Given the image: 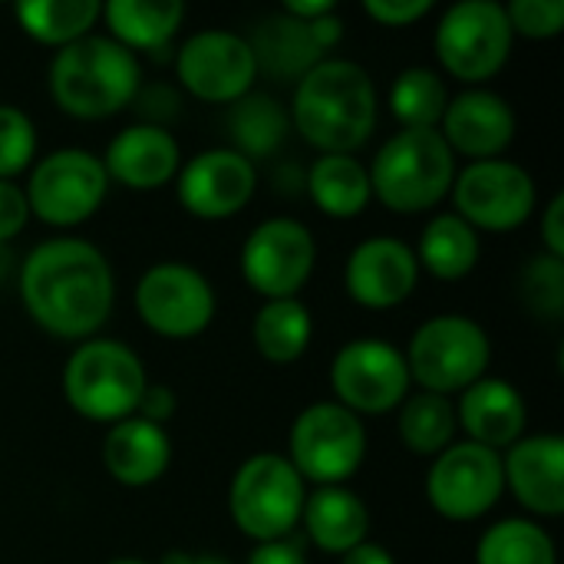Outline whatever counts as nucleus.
Wrapping results in <instances>:
<instances>
[{"label":"nucleus","instance_id":"obj_18","mask_svg":"<svg viewBox=\"0 0 564 564\" xmlns=\"http://www.w3.org/2000/svg\"><path fill=\"white\" fill-rule=\"evenodd\" d=\"M420 284V264L406 241L393 235L364 238L344 264V291L367 311H393L413 297Z\"/></svg>","mask_w":564,"mask_h":564},{"label":"nucleus","instance_id":"obj_4","mask_svg":"<svg viewBox=\"0 0 564 564\" xmlns=\"http://www.w3.org/2000/svg\"><path fill=\"white\" fill-rule=\"evenodd\" d=\"M370 192L393 215H420L436 208L456 182V155L440 129L393 132L373 162Z\"/></svg>","mask_w":564,"mask_h":564},{"label":"nucleus","instance_id":"obj_34","mask_svg":"<svg viewBox=\"0 0 564 564\" xmlns=\"http://www.w3.org/2000/svg\"><path fill=\"white\" fill-rule=\"evenodd\" d=\"M387 102L400 129H440V119L449 102V89L436 69L406 66L390 83Z\"/></svg>","mask_w":564,"mask_h":564},{"label":"nucleus","instance_id":"obj_12","mask_svg":"<svg viewBox=\"0 0 564 564\" xmlns=\"http://www.w3.org/2000/svg\"><path fill=\"white\" fill-rule=\"evenodd\" d=\"M334 403L347 406L357 416H380L400 410L410 397V367L397 344L383 337L347 340L330 364Z\"/></svg>","mask_w":564,"mask_h":564},{"label":"nucleus","instance_id":"obj_16","mask_svg":"<svg viewBox=\"0 0 564 564\" xmlns=\"http://www.w3.org/2000/svg\"><path fill=\"white\" fill-rule=\"evenodd\" d=\"M178 86L212 106H231L258 83V63L248 36L235 30H198L175 53Z\"/></svg>","mask_w":564,"mask_h":564},{"label":"nucleus","instance_id":"obj_30","mask_svg":"<svg viewBox=\"0 0 564 564\" xmlns=\"http://www.w3.org/2000/svg\"><path fill=\"white\" fill-rule=\"evenodd\" d=\"M314 337V317L301 297L264 301L251 321V340L268 364L288 367L301 360Z\"/></svg>","mask_w":564,"mask_h":564},{"label":"nucleus","instance_id":"obj_31","mask_svg":"<svg viewBox=\"0 0 564 564\" xmlns=\"http://www.w3.org/2000/svg\"><path fill=\"white\" fill-rule=\"evenodd\" d=\"M99 0H23L13 7L20 30L53 50H63L93 33L99 23Z\"/></svg>","mask_w":564,"mask_h":564},{"label":"nucleus","instance_id":"obj_25","mask_svg":"<svg viewBox=\"0 0 564 564\" xmlns=\"http://www.w3.org/2000/svg\"><path fill=\"white\" fill-rule=\"evenodd\" d=\"M301 525L307 539L327 555H347L367 542L370 509L347 486H321L304 499Z\"/></svg>","mask_w":564,"mask_h":564},{"label":"nucleus","instance_id":"obj_44","mask_svg":"<svg viewBox=\"0 0 564 564\" xmlns=\"http://www.w3.org/2000/svg\"><path fill=\"white\" fill-rule=\"evenodd\" d=\"M311 33H314V40H317V46H321L324 53H330V50L344 40V20H340L337 10H334V13L321 17V20H311Z\"/></svg>","mask_w":564,"mask_h":564},{"label":"nucleus","instance_id":"obj_17","mask_svg":"<svg viewBox=\"0 0 564 564\" xmlns=\"http://www.w3.org/2000/svg\"><path fill=\"white\" fill-rule=\"evenodd\" d=\"M258 192V165L228 145L205 149L175 175L178 205L202 221H225L248 208Z\"/></svg>","mask_w":564,"mask_h":564},{"label":"nucleus","instance_id":"obj_47","mask_svg":"<svg viewBox=\"0 0 564 564\" xmlns=\"http://www.w3.org/2000/svg\"><path fill=\"white\" fill-rule=\"evenodd\" d=\"M274 188L281 195H301L304 192V169L294 165V162H284L274 169Z\"/></svg>","mask_w":564,"mask_h":564},{"label":"nucleus","instance_id":"obj_20","mask_svg":"<svg viewBox=\"0 0 564 564\" xmlns=\"http://www.w3.org/2000/svg\"><path fill=\"white\" fill-rule=\"evenodd\" d=\"M506 489L539 519L564 512V440L558 433H535L512 443L502 456Z\"/></svg>","mask_w":564,"mask_h":564},{"label":"nucleus","instance_id":"obj_1","mask_svg":"<svg viewBox=\"0 0 564 564\" xmlns=\"http://www.w3.org/2000/svg\"><path fill=\"white\" fill-rule=\"evenodd\" d=\"M17 291L30 321L59 340H89L116 304L109 258L86 238L40 241L17 264Z\"/></svg>","mask_w":564,"mask_h":564},{"label":"nucleus","instance_id":"obj_5","mask_svg":"<svg viewBox=\"0 0 564 564\" xmlns=\"http://www.w3.org/2000/svg\"><path fill=\"white\" fill-rule=\"evenodd\" d=\"M149 373L142 357L112 337H89L76 344L63 367V397L89 423H119L135 416Z\"/></svg>","mask_w":564,"mask_h":564},{"label":"nucleus","instance_id":"obj_40","mask_svg":"<svg viewBox=\"0 0 564 564\" xmlns=\"http://www.w3.org/2000/svg\"><path fill=\"white\" fill-rule=\"evenodd\" d=\"M30 221V205L23 185L0 178V245H10Z\"/></svg>","mask_w":564,"mask_h":564},{"label":"nucleus","instance_id":"obj_3","mask_svg":"<svg viewBox=\"0 0 564 564\" xmlns=\"http://www.w3.org/2000/svg\"><path fill=\"white\" fill-rule=\"evenodd\" d=\"M50 96L73 119H109L132 106L142 86V59L102 33H89L53 53Z\"/></svg>","mask_w":564,"mask_h":564},{"label":"nucleus","instance_id":"obj_50","mask_svg":"<svg viewBox=\"0 0 564 564\" xmlns=\"http://www.w3.org/2000/svg\"><path fill=\"white\" fill-rule=\"evenodd\" d=\"M106 564H149V562H142V558H112V562H106Z\"/></svg>","mask_w":564,"mask_h":564},{"label":"nucleus","instance_id":"obj_6","mask_svg":"<svg viewBox=\"0 0 564 564\" xmlns=\"http://www.w3.org/2000/svg\"><path fill=\"white\" fill-rule=\"evenodd\" d=\"M403 357L410 380L420 383V390L453 397L489 377L492 337L479 321L466 314H440L413 330Z\"/></svg>","mask_w":564,"mask_h":564},{"label":"nucleus","instance_id":"obj_9","mask_svg":"<svg viewBox=\"0 0 564 564\" xmlns=\"http://www.w3.org/2000/svg\"><path fill=\"white\" fill-rule=\"evenodd\" d=\"M512 43L516 33L499 0H459L440 17L433 33L440 66L466 86L499 76L512 56Z\"/></svg>","mask_w":564,"mask_h":564},{"label":"nucleus","instance_id":"obj_11","mask_svg":"<svg viewBox=\"0 0 564 564\" xmlns=\"http://www.w3.org/2000/svg\"><path fill=\"white\" fill-rule=\"evenodd\" d=\"M139 321L165 340H192L205 334L218 314L212 281L185 261H159L142 271L132 291Z\"/></svg>","mask_w":564,"mask_h":564},{"label":"nucleus","instance_id":"obj_8","mask_svg":"<svg viewBox=\"0 0 564 564\" xmlns=\"http://www.w3.org/2000/svg\"><path fill=\"white\" fill-rule=\"evenodd\" d=\"M367 459V430L357 413L334 400L304 406L288 433V463L304 482L347 486Z\"/></svg>","mask_w":564,"mask_h":564},{"label":"nucleus","instance_id":"obj_41","mask_svg":"<svg viewBox=\"0 0 564 564\" xmlns=\"http://www.w3.org/2000/svg\"><path fill=\"white\" fill-rule=\"evenodd\" d=\"M178 410V400H175V390L165 387V383H149L145 393H142V403L135 410V416L155 423V426H165Z\"/></svg>","mask_w":564,"mask_h":564},{"label":"nucleus","instance_id":"obj_35","mask_svg":"<svg viewBox=\"0 0 564 564\" xmlns=\"http://www.w3.org/2000/svg\"><path fill=\"white\" fill-rule=\"evenodd\" d=\"M519 297L529 307V314L542 321H562L564 317V261L545 251L532 254L519 274Z\"/></svg>","mask_w":564,"mask_h":564},{"label":"nucleus","instance_id":"obj_39","mask_svg":"<svg viewBox=\"0 0 564 564\" xmlns=\"http://www.w3.org/2000/svg\"><path fill=\"white\" fill-rule=\"evenodd\" d=\"M433 10V0H367L364 13L383 26H413Z\"/></svg>","mask_w":564,"mask_h":564},{"label":"nucleus","instance_id":"obj_32","mask_svg":"<svg viewBox=\"0 0 564 564\" xmlns=\"http://www.w3.org/2000/svg\"><path fill=\"white\" fill-rule=\"evenodd\" d=\"M397 433L400 443L413 453V456H430L436 459L443 449H449L456 443V403L449 397L440 393H410L400 403L397 413Z\"/></svg>","mask_w":564,"mask_h":564},{"label":"nucleus","instance_id":"obj_27","mask_svg":"<svg viewBox=\"0 0 564 564\" xmlns=\"http://www.w3.org/2000/svg\"><path fill=\"white\" fill-rule=\"evenodd\" d=\"M304 192L311 195L317 212L337 221L364 215L373 202L370 172L354 155H317L304 169Z\"/></svg>","mask_w":564,"mask_h":564},{"label":"nucleus","instance_id":"obj_22","mask_svg":"<svg viewBox=\"0 0 564 564\" xmlns=\"http://www.w3.org/2000/svg\"><path fill=\"white\" fill-rule=\"evenodd\" d=\"M525 423H529L525 397L519 387H512L502 377H482L459 393L456 426L466 433L469 443L502 453L525 436Z\"/></svg>","mask_w":564,"mask_h":564},{"label":"nucleus","instance_id":"obj_14","mask_svg":"<svg viewBox=\"0 0 564 564\" xmlns=\"http://www.w3.org/2000/svg\"><path fill=\"white\" fill-rule=\"evenodd\" d=\"M502 492V453L469 440L443 449L426 473V502L446 522H476L489 516Z\"/></svg>","mask_w":564,"mask_h":564},{"label":"nucleus","instance_id":"obj_13","mask_svg":"<svg viewBox=\"0 0 564 564\" xmlns=\"http://www.w3.org/2000/svg\"><path fill=\"white\" fill-rule=\"evenodd\" d=\"M453 212L476 231H516L535 212V178L509 159H486L456 169Z\"/></svg>","mask_w":564,"mask_h":564},{"label":"nucleus","instance_id":"obj_21","mask_svg":"<svg viewBox=\"0 0 564 564\" xmlns=\"http://www.w3.org/2000/svg\"><path fill=\"white\" fill-rule=\"evenodd\" d=\"M99 159L109 182H119L129 192H159L182 169L178 139L169 129L145 126V122H132L119 129L106 145V155Z\"/></svg>","mask_w":564,"mask_h":564},{"label":"nucleus","instance_id":"obj_49","mask_svg":"<svg viewBox=\"0 0 564 564\" xmlns=\"http://www.w3.org/2000/svg\"><path fill=\"white\" fill-rule=\"evenodd\" d=\"M13 271H17L13 251H10V245H0V288L13 278Z\"/></svg>","mask_w":564,"mask_h":564},{"label":"nucleus","instance_id":"obj_42","mask_svg":"<svg viewBox=\"0 0 564 564\" xmlns=\"http://www.w3.org/2000/svg\"><path fill=\"white\" fill-rule=\"evenodd\" d=\"M248 564H307L304 542L288 535V539H274V542H261L251 549Z\"/></svg>","mask_w":564,"mask_h":564},{"label":"nucleus","instance_id":"obj_10","mask_svg":"<svg viewBox=\"0 0 564 564\" xmlns=\"http://www.w3.org/2000/svg\"><path fill=\"white\" fill-rule=\"evenodd\" d=\"M109 192V175L102 159L89 149L66 145L30 165V178L23 185L30 218H40L50 228H76L89 221Z\"/></svg>","mask_w":564,"mask_h":564},{"label":"nucleus","instance_id":"obj_37","mask_svg":"<svg viewBox=\"0 0 564 564\" xmlns=\"http://www.w3.org/2000/svg\"><path fill=\"white\" fill-rule=\"evenodd\" d=\"M506 17L516 36L552 40L564 30V0H512L506 3Z\"/></svg>","mask_w":564,"mask_h":564},{"label":"nucleus","instance_id":"obj_28","mask_svg":"<svg viewBox=\"0 0 564 564\" xmlns=\"http://www.w3.org/2000/svg\"><path fill=\"white\" fill-rule=\"evenodd\" d=\"M413 254L420 271L433 274L436 281H463L482 258V238L456 212H440L423 225L420 248Z\"/></svg>","mask_w":564,"mask_h":564},{"label":"nucleus","instance_id":"obj_48","mask_svg":"<svg viewBox=\"0 0 564 564\" xmlns=\"http://www.w3.org/2000/svg\"><path fill=\"white\" fill-rule=\"evenodd\" d=\"M162 564H231L221 555H192V552H165Z\"/></svg>","mask_w":564,"mask_h":564},{"label":"nucleus","instance_id":"obj_36","mask_svg":"<svg viewBox=\"0 0 564 564\" xmlns=\"http://www.w3.org/2000/svg\"><path fill=\"white\" fill-rule=\"evenodd\" d=\"M36 159V126L10 102H0V178L13 182Z\"/></svg>","mask_w":564,"mask_h":564},{"label":"nucleus","instance_id":"obj_2","mask_svg":"<svg viewBox=\"0 0 564 564\" xmlns=\"http://www.w3.org/2000/svg\"><path fill=\"white\" fill-rule=\"evenodd\" d=\"M377 86L370 73L340 56L321 59L294 83L291 126L321 155H354L377 129Z\"/></svg>","mask_w":564,"mask_h":564},{"label":"nucleus","instance_id":"obj_43","mask_svg":"<svg viewBox=\"0 0 564 564\" xmlns=\"http://www.w3.org/2000/svg\"><path fill=\"white\" fill-rule=\"evenodd\" d=\"M542 251L564 261V195H552V202L542 212Z\"/></svg>","mask_w":564,"mask_h":564},{"label":"nucleus","instance_id":"obj_38","mask_svg":"<svg viewBox=\"0 0 564 564\" xmlns=\"http://www.w3.org/2000/svg\"><path fill=\"white\" fill-rule=\"evenodd\" d=\"M132 109H135L139 122L169 129V122H175L182 112V93L172 83H145L142 79V86L132 99Z\"/></svg>","mask_w":564,"mask_h":564},{"label":"nucleus","instance_id":"obj_29","mask_svg":"<svg viewBox=\"0 0 564 564\" xmlns=\"http://www.w3.org/2000/svg\"><path fill=\"white\" fill-rule=\"evenodd\" d=\"M225 126L231 139L228 149H235L248 162H258V159H271L284 145L291 132V116L274 96L251 89L248 96L228 106Z\"/></svg>","mask_w":564,"mask_h":564},{"label":"nucleus","instance_id":"obj_19","mask_svg":"<svg viewBox=\"0 0 564 564\" xmlns=\"http://www.w3.org/2000/svg\"><path fill=\"white\" fill-rule=\"evenodd\" d=\"M519 129L516 109L506 96L486 86H466L449 96L446 112L440 119V135L453 149V155H466L469 162L502 159Z\"/></svg>","mask_w":564,"mask_h":564},{"label":"nucleus","instance_id":"obj_33","mask_svg":"<svg viewBox=\"0 0 564 564\" xmlns=\"http://www.w3.org/2000/svg\"><path fill=\"white\" fill-rule=\"evenodd\" d=\"M476 564H558V549L535 519H502L479 535Z\"/></svg>","mask_w":564,"mask_h":564},{"label":"nucleus","instance_id":"obj_26","mask_svg":"<svg viewBox=\"0 0 564 564\" xmlns=\"http://www.w3.org/2000/svg\"><path fill=\"white\" fill-rule=\"evenodd\" d=\"M99 20L106 23V36L126 46L129 53H162L185 20L182 0H106Z\"/></svg>","mask_w":564,"mask_h":564},{"label":"nucleus","instance_id":"obj_15","mask_svg":"<svg viewBox=\"0 0 564 564\" xmlns=\"http://www.w3.org/2000/svg\"><path fill=\"white\" fill-rule=\"evenodd\" d=\"M241 278L264 301L297 297L317 264V241L297 218H264L241 245Z\"/></svg>","mask_w":564,"mask_h":564},{"label":"nucleus","instance_id":"obj_7","mask_svg":"<svg viewBox=\"0 0 564 564\" xmlns=\"http://www.w3.org/2000/svg\"><path fill=\"white\" fill-rule=\"evenodd\" d=\"M307 482L281 453L248 456L228 486V516L254 545L288 539L301 525Z\"/></svg>","mask_w":564,"mask_h":564},{"label":"nucleus","instance_id":"obj_24","mask_svg":"<svg viewBox=\"0 0 564 564\" xmlns=\"http://www.w3.org/2000/svg\"><path fill=\"white\" fill-rule=\"evenodd\" d=\"M248 46L254 53L258 76H271L278 83H297L321 59H327V53L317 46V40L311 33V23H301V20L288 17L284 10L264 17L251 30Z\"/></svg>","mask_w":564,"mask_h":564},{"label":"nucleus","instance_id":"obj_45","mask_svg":"<svg viewBox=\"0 0 564 564\" xmlns=\"http://www.w3.org/2000/svg\"><path fill=\"white\" fill-rule=\"evenodd\" d=\"M281 10H284L288 17L301 20V23H311V20H321V17H327V13H334L337 7H334V0H288Z\"/></svg>","mask_w":564,"mask_h":564},{"label":"nucleus","instance_id":"obj_46","mask_svg":"<svg viewBox=\"0 0 564 564\" xmlns=\"http://www.w3.org/2000/svg\"><path fill=\"white\" fill-rule=\"evenodd\" d=\"M340 564H397L390 555V549L377 545V542H364L357 549H350L347 555H340Z\"/></svg>","mask_w":564,"mask_h":564},{"label":"nucleus","instance_id":"obj_23","mask_svg":"<svg viewBox=\"0 0 564 564\" xmlns=\"http://www.w3.org/2000/svg\"><path fill=\"white\" fill-rule=\"evenodd\" d=\"M102 466L112 482L126 489H145L159 482L172 466V436L142 416L119 420L106 430Z\"/></svg>","mask_w":564,"mask_h":564}]
</instances>
